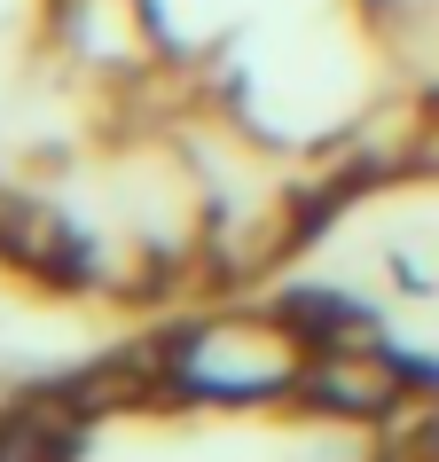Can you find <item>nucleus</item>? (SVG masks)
Here are the masks:
<instances>
[{"instance_id": "obj_1", "label": "nucleus", "mask_w": 439, "mask_h": 462, "mask_svg": "<svg viewBox=\"0 0 439 462\" xmlns=\"http://www.w3.org/2000/svg\"><path fill=\"white\" fill-rule=\"evenodd\" d=\"M0 462H48V423L8 415V423H0Z\"/></svg>"}]
</instances>
